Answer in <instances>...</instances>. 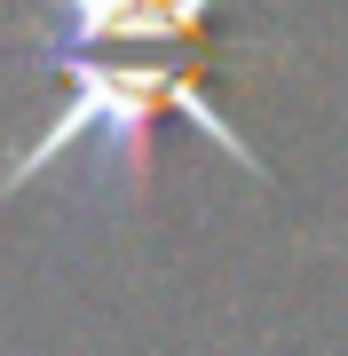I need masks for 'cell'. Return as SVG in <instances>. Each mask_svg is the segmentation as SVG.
<instances>
[{"instance_id":"obj_1","label":"cell","mask_w":348,"mask_h":356,"mask_svg":"<svg viewBox=\"0 0 348 356\" xmlns=\"http://www.w3.org/2000/svg\"><path fill=\"white\" fill-rule=\"evenodd\" d=\"M214 0H64V24L48 40V64H79V56H103V48L182 56V40H190V24Z\"/></svg>"}]
</instances>
